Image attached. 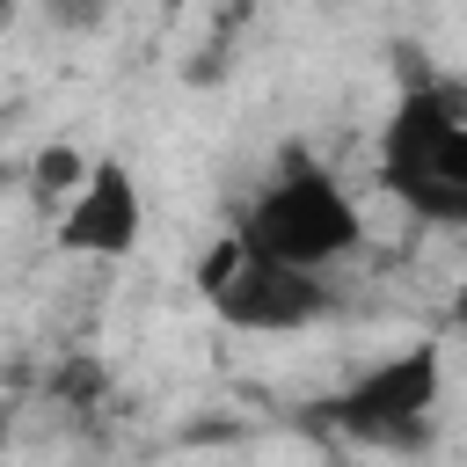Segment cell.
I'll list each match as a JSON object with an SVG mask.
<instances>
[{
    "label": "cell",
    "instance_id": "1",
    "mask_svg": "<svg viewBox=\"0 0 467 467\" xmlns=\"http://www.w3.org/2000/svg\"><path fill=\"white\" fill-rule=\"evenodd\" d=\"M379 182L438 226H467V109L445 88H409L379 131Z\"/></svg>",
    "mask_w": 467,
    "mask_h": 467
},
{
    "label": "cell",
    "instance_id": "2",
    "mask_svg": "<svg viewBox=\"0 0 467 467\" xmlns=\"http://www.w3.org/2000/svg\"><path fill=\"white\" fill-rule=\"evenodd\" d=\"M234 234L277 263H299V270H328L336 255L358 248V204L343 197V182L328 168H314L306 153H292L234 219Z\"/></svg>",
    "mask_w": 467,
    "mask_h": 467
},
{
    "label": "cell",
    "instance_id": "3",
    "mask_svg": "<svg viewBox=\"0 0 467 467\" xmlns=\"http://www.w3.org/2000/svg\"><path fill=\"white\" fill-rule=\"evenodd\" d=\"M197 292L204 306L226 321V328H248V336H292V328H314L336 292L321 270H299V263H277L263 248H248L241 234H219L197 263Z\"/></svg>",
    "mask_w": 467,
    "mask_h": 467
},
{
    "label": "cell",
    "instance_id": "4",
    "mask_svg": "<svg viewBox=\"0 0 467 467\" xmlns=\"http://www.w3.org/2000/svg\"><path fill=\"white\" fill-rule=\"evenodd\" d=\"M438 387H445V350L438 343H409V350L365 365L328 401V431H343L350 445H372V452H409V445L431 438Z\"/></svg>",
    "mask_w": 467,
    "mask_h": 467
},
{
    "label": "cell",
    "instance_id": "5",
    "mask_svg": "<svg viewBox=\"0 0 467 467\" xmlns=\"http://www.w3.org/2000/svg\"><path fill=\"white\" fill-rule=\"evenodd\" d=\"M139 226H146L139 175L124 161H95L88 182L58 212V248H73V255H124V248H139Z\"/></svg>",
    "mask_w": 467,
    "mask_h": 467
},
{
    "label": "cell",
    "instance_id": "6",
    "mask_svg": "<svg viewBox=\"0 0 467 467\" xmlns=\"http://www.w3.org/2000/svg\"><path fill=\"white\" fill-rule=\"evenodd\" d=\"M88 168H95V161H88L80 146H66V139H58V146H44V153L29 161V190H36L44 204H58V197H73V190L88 182Z\"/></svg>",
    "mask_w": 467,
    "mask_h": 467
},
{
    "label": "cell",
    "instance_id": "7",
    "mask_svg": "<svg viewBox=\"0 0 467 467\" xmlns=\"http://www.w3.org/2000/svg\"><path fill=\"white\" fill-rule=\"evenodd\" d=\"M44 7H51V15H58V22H73V29H80V22H95V15H102V0H44Z\"/></svg>",
    "mask_w": 467,
    "mask_h": 467
}]
</instances>
